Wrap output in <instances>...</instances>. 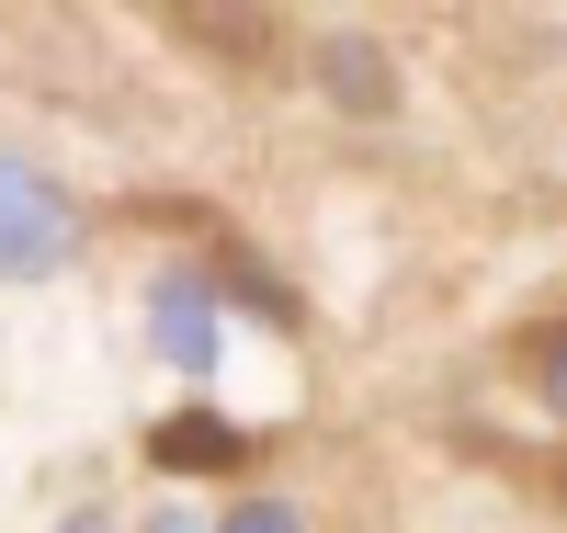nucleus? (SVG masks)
<instances>
[{"mask_svg":"<svg viewBox=\"0 0 567 533\" xmlns=\"http://www.w3.org/2000/svg\"><path fill=\"white\" fill-rule=\"evenodd\" d=\"M148 454L182 465V476H194V465H250V431H227V420H205V409H182V420L148 431Z\"/></svg>","mask_w":567,"mask_h":533,"instance_id":"1","label":"nucleus"},{"mask_svg":"<svg viewBox=\"0 0 567 533\" xmlns=\"http://www.w3.org/2000/svg\"><path fill=\"white\" fill-rule=\"evenodd\" d=\"M182 34L216 45V58H261V45H272V12H239V23H227V12H182Z\"/></svg>","mask_w":567,"mask_h":533,"instance_id":"2","label":"nucleus"},{"mask_svg":"<svg viewBox=\"0 0 567 533\" xmlns=\"http://www.w3.org/2000/svg\"><path fill=\"white\" fill-rule=\"evenodd\" d=\"M523 363H534V386H545V398L567 409V329H534V341H523Z\"/></svg>","mask_w":567,"mask_h":533,"instance_id":"3","label":"nucleus"},{"mask_svg":"<svg viewBox=\"0 0 567 533\" xmlns=\"http://www.w3.org/2000/svg\"><path fill=\"white\" fill-rule=\"evenodd\" d=\"M545 476H556V500H567V454H556V465H545Z\"/></svg>","mask_w":567,"mask_h":533,"instance_id":"4","label":"nucleus"}]
</instances>
